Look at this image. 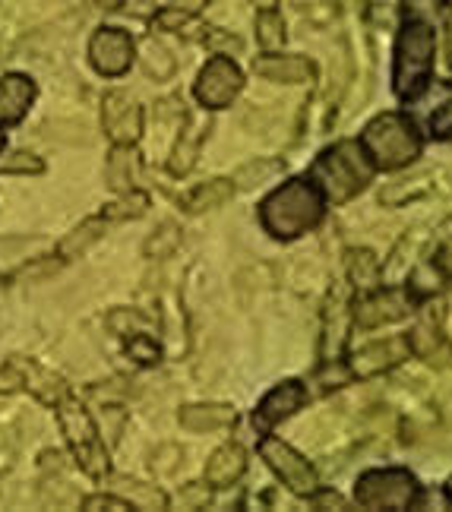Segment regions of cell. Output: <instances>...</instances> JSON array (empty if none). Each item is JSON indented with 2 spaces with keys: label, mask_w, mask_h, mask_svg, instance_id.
<instances>
[{
  "label": "cell",
  "mask_w": 452,
  "mask_h": 512,
  "mask_svg": "<svg viewBox=\"0 0 452 512\" xmlns=\"http://www.w3.org/2000/svg\"><path fill=\"white\" fill-rule=\"evenodd\" d=\"M111 487H114V494L124 497L133 509H149V512L152 509H168V497L152 484H143L136 478H114Z\"/></svg>",
  "instance_id": "21"
},
{
  "label": "cell",
  "mask_w": 452,
  "mask_h": 512,
  "mask_svg": "<svg viewBox=\"0 0 452 512\" xmlns=\"http://www.w3.org/2000/svg\"><path fill=\"white\" fill-rule=\"evenodd\" d=\"M361 146L367 149L370 162L383 171L408 168L421 155V136L415 124L402 114H380L364 127Z\"/></svg>",
  "instance_id": "4"
},
{
  "label": "cell",
  "mask_w": 452,
  "mask_h": 512,
  "mask_svg": "<svg viewBox=\"0 0 452 512\" xmlns=\"http://www.w3.org/2000/svg\"><path fill=\"white\" fill-rule=\"evenodd\" d=\"M427 184H430V174H418L411 184H396V187L383 190L380 200H383L386 206H399V203L411 200V196H424V187H427Z\"/></svg>",
  "instance_id": "34"
},
{
  "label": "cell",
  "mask_w": 452,
  "mask_h": 512,
  "mask_svg": "<svg viewBox=\"0 0 452 512\" xmlns=\"http://www.w3.org/2000/svg\"><path fill=\"white\" fill-rule=\"evenodd\" d=\"M83 509L86 512H102V509H114V512H127L130 509V503L127 500H117V494H98V497H89L86 503H83Z\"/></svg>",
  "instance_id": "37"
},
{
  "label": "cell",
  "mask_w": 452,
  "mask_h": 512,
  "mask_svg": "<svg viewBox=\"0 0 452 512\" xmlns=\"http://www.w3.org/2000/svg\"><path fill=\"white\" fill-rule=\"evenodd\" d=\"M95 4H102L105 10H121L124 0H95Z\"/></svg>",
  "instance_id": "44"
},
{
  "label": "cell",
  "mask_w": 452,
  "mask_h": 512,
  "mask_svg": "<svg viewBox=\"0 0 452 512\" xmlns=\"http://www.w3.org/2000/svg\"><path fill=\"white\" fill-rule=\"evenodd\" d=\"M260 456L266 459V465L275 471V478H279L294 497H313V494H317L320 475L298 449H291L288 443L275 440V437H266L260 443Z\"/></svg>",
  "instance_id": "7"
},
{
  "label": "cell",
  "mask_w": 452,
  "mask_h": 512,
  "mask_svg": "<svg viewBox=\"0 0 452 512\" xmlns=\"http://www.w3.org/2000/svg\"><path fill=\"white\" fill-rule=\"evenodd\" d=\"M4 143H7V133H4V127H0V149H4Z\"/></svg>",
  "instance_id": "47"
},
{
  "label": "cell",
  "mask_w": 452,
  "mask_h": 512,
  "mask_svg": "<svg viewBox=\"0 0 452 512\" xmlns=\"http://www.w3.org/2000/svg\"><path fill=\"white\" fill-rule=\"evenodd\" d=\"M206 130H209V121H187L178 146H174V152H171V162H168V168L174 174H187L193 168L196 155H200V146H203L200 140L206 136Z\"/></svg>",
  "instance_id": "20"
},
{
  "label": "cell",
  "mask_w": 452,
  "mask_h": 512,
  "mask_svg": "<svg viewBox=\"0 0 452 512\" xmlns=\"http://www.w3.org/2000/svg\"><path fill=\"white\" fill-rule=\"evenodd\" d=\"M348 275L358 291H373L380 285V263L370 250H351L348 253Z\"/></svg>",
  "instance_id": "24"
},
{
  "label": "cell",
  "mask_w": 452,
  "mask_h": 512,
  "mask_svg": "<svg viewBox=\"0 0 452 512\" xmlns=\"http://www.w3.org/2000/svg\"><path fill=\"white\" fill-rule=\"evenodd\" d=\"M434 266L446 275V279H452V241H449V244H443V247L437 250Z\"/></svg>",
  "instance_id": "40"
},
{
  "label": "cell",
  "mask_w": 452,
  "mask_h": 512,
  "mask_svg": "<svg viewBox=\"0 0 452 512\" xmlns=\"http://www.w3.org/2000/svg\"><path fill=\"white\" fill-rule=\"evenodd\" d=\"M108 326H111L114 332H124V336H133V332H143V329H146V320H143L136 310H111Z\"/></svg>",
  "instance_id": "35"
},
{
  "label": "cell",
  "mask_w": 452,
  "mask_h": 512,
  "mask_svg": "<svg viewBox=\"0 0 452 512\" xmlns=\"http://www.w3.org/2000/svg\"><path fill=\"white\" fill-rule=\"evenodd\" d=\"M355 497L364 509L373 512H408L418 503L421 487L405 468H380L364 471L355 484Z\"/></svg>",
  "instance_id": "6"
},
{
  "label": "cell",
  "mask_w": 452,
  "mask_h": 512,
  "mask_svg": "<svg viewBox=\"0 0 452 512\" xmlns=\"http://www.w3.org/2000/svg\"><path fill=\"white\" fill-rule=\"evenodd\" d=\"M231 193H234V181H225V177H215V181L193 187V190L184 196V209H187L190 215L209 212V209H215V206L228 203V200H231Z\"/></svg>",
  "instance_id": "22"
},
{
  "label": "cell",
  "mask_w": 452,
  "mask_h": 512,
  "mask_svg": "<svg viewBox=\"0 0 452 512\" xmlns=\"http://www.w3.org/2000/svg\"><path fill=\"white\" fill-rule=\"evenodd\" d=\"M310 181L323 190L326 200L348 203L351 196H358L373 181V162L367 149L355 140L332 143L326 152L317 155V162L310 168Z\"/></svg>",
  "instance_id": "2"
},
{
  "label": "cell",
  "mask_w": 452,
  "mask_h": 512,
  "mask_svg": "<svg viewBox=\"0 0 452 512\" xmlns=\"http://www.w3.org/2000/svg\"><path fill=\"white\" fill-rule=\"evenodd\" d=\"M307 405V389L301 380H285L275 389H269V396L260 402V408L253 411V427L269 430L279 421L291 418L294 411H301Z\"/></svg>",
  "instance_id": "12"
},
{
  "label": "cell",
  "mask_w": 452,
  "mask_h": 512,
  "mask_svg": "<svg viewBox=\"0 0 452 512\" xmlns=\"http://www.w3.org/2000/svg\"><path fill=\"white\" fill-rule=\"evenodd\" d=\"M408 345L415 354H421L427 364H434V367H449L452 364V345L443 336L440 310L437 313H424V317L415 323V329H411Z\"/></svg>",
  "instance_id": "14"
},
{
  "label": "cell",
  "mask_w": 452,
  "mask_h": 512,
  "mask_svg": "<svg viewBox=\"0 0 452 512\" xmlns=\"http://www.w3.org/2000/svg\"><path fill=\"white\" fill-rule=\"evenodd\" d=\"M434 54V26L424 23V19H408L396 38V67H392V89L399 98L415 102L427 89L430 73H434Z\"/></svg>",
  "instance_id": "3"
},
{
  "label": "cell",
  "mask_w": 452,
  "mask_h": 512,
  "mask_svg": "<svg viewBox=\"0 0 452 512\" xmlns=\"http://www.w3.org/2000/svg\"><path fill=\"white\" fill-rule=\"evenodd\" d=\"M411 310L408 298L402 291H364V298L355 304V323L364 326V329H373V326H380V323H396L402 320L405 313Z\"/></svg>",
  "instance_id": "13"
},
{
  "label": "cell",
  "mask_w": 452,
  "mask_h": 512,
  "mask_svg": "<svg viewBox=\"0 0 452 512\" xmlns=\"http://www.w3.org/2000/svg\"><path fill=\"white\" fill-rule=\"evenodd\" d=\"M140 57H143L146 73H149V76H155V80H171V76H174V67H178V64H174L171 51H168L162 42H155V38H149V42H143Z\"/></svg>",
  "instance_id": "26"
},
{
  "label": "cell",
  "mask_w": 452,
  "mask_h": 512,
  "mask_svg": "<svg viewBox=\"0 0 452 512\" xmlns=\"http://www.w3.org/2000/svg\"><path fill=\"white\" fill-rule=\"evenodd\" d=\"M279 168H282V162H279V159H260V162H250V165H244L238 174H234V187L250 190L253 184H263L266 177H272Z\"/></svg>",
  "instance_id": "31"
},
{
  "label": "cell",
  "mask_w": 452,
  "mask_h": 512,
  "mask_svg": "<svg viewBox=\"0 0 452 512\" xmlns=\"http://www.w3.org/2000/svg\"><path fill=\"white\" fill-rule=\"evenodd\" d=\"M449 7H452V0H449Z\"/></svg>",
  "instance_id": "49"
},
{
  "label": "cell",
  "mask_w": 452,
  "mask_h": 512,
  "mask_svg": "<svg viewBox=\"0 0 452 512\" xmlns=\"http://www.w3.org/2000/svg\"><path fill=\"white\" fill-rule=\"evenodd\" d=\"M427 124H430V133H434V140H452V95L430 114Z\"/></svg>",
  "instance_id": "36"
},
{
  "label": "cell",
  "mask_w": 452,
  "mask_h": 512,
  "mask_svg": "<svg viewBox=\"0 0 452 512\" xmlns=\"http://www.w3.org/2000/svg\"><path fill=\"white\" fill-rule=\"evenodd\" d=\"M102 234H105V219H86L80 228H76L73 234H67V238L61 241L57 256H61V260H70V256L89 250V244H95Z\"/></svg>",
  "instance_id": "25"
},
{
  "label": "cell",
  "mask_w": 452,
  "mask_h": 512,
  "mask_svg": "<svg viewBox=\"0 0 452 512\" xmlns=\"http://www.w3.org/2000/svg\"><path fill=\"white\" fill-rule=\"evenodd\" d=\"M326 215V196L310 177H291L279 190H272L260 206L263 228L279 241H294L317 228Z\"/></svg>",
  "instance_id": "1"
},
{
  "label": "cell",
  "mask_w": 452,
  "mask_h": 512,
  "mask_svg": "<svg viewBox=\"0 0 452 512\" xmlns=\"http://www.w3.org/2000/svg\"><path fill=\"white\" fill-rule=\"evenodd\" d=\"M323 500H317L320 509H348V503L339 500V494H320Z\"/></svg>",
  "instance_id": "42"
},
{
  "label": "cell",
  "mask_w": 452,
  "mask_h": 512,
  "mask_svg": "<svg viewBox=\"0 0 452 512\" xmlns=\"http://www.w3.org/2000/svg\"><path fill=\"white\" fill-rule=\"evenodd\" d=\"M127 354L136 361V364H155L162 358V348L155 339L143 336V332H133V336H127Z\"/></svg>",
  "instance_id": "32"
},
{
  "label": "cell",
  "mask_w": 452,
  "mask_h": 512,
  "mask_svg": "<svg viewBox=\"0 0 452 512\" xmlns=\"http://www.w3.org/2000/svg\"><path fill=\"white\" fill-rule=\"evenodd\" d=\"M449 61H452V26H449Z\"/></svg>",
  "instance_id": "48"
},
{
  "label": "cell",
  "mask_w": 452,
  "mask_h": 512,
  "mask_svg": "<svg viewBox=\"0 0 452 512\" xmlns=\"http://www.w3.org/2000/svg\"><path fill=\"white\" fill-rule=\"evenodd\" d=\"M149 209V196L140 193V190H127L121 193V200L105 206L102 219H111V222H124V219H140V215H146Z\"/></svg>",
  "instance_id": "27"
},
{
  "label": "cell",
  "mask_w": 452,
  "mask_h": 512,
  "mask_svg": "<svg viewBox=\"0 0 452 512\" xmlns=\"http://www.w3.org/2000/svg\"><path fill=\"white\" fill-rule=\"evenodd\" d=\"M241 86H244V73L238 70V64L231 57H212L200 70V76H196V98H200L203 108L219 111L238 98Z\"/></svg>",
  "instance_id": "8"
},
{
  "label": "cell",
  "mask_w": 452,
  "mask_h": 512,
  "mask_svg": "<svg viewBox=\"0 0 452 512\" xmlns=\"http://www.w3.org/2000/svg\"><path fill=\"white\" fill-rule=\"evenodd\" d=\"M257 42L266 51H279L285 45V19L279 16V10H263L257 16Z\"/></svg>",
  "instance_id": "28"
},
{
  "label": "cell",
  "mask_w": 452,
  "mask_h": 512,
  "mask_svg": "<svg viewBox=\"0 0 452 512\" xmlns=\"http://www.w3.org/2000/svg\"><path fill=\"white\" fill-rule=\"evenodd\" d=\"M0 171L4 174H42L45 162L32 152H13L7 159H0Z\"/></svg>",
  "instance_id": "33"
},
{
  "label": "cell",
  "mask_w": 452,
  "mask_h": 512,
  "mask_svg": "<svg viewBox=\"0 0 452 512\" xmlns=\"http://www.w3.org/2000/svg\"><path fill=\"white\" fill-rule=\"evenodd\" d=\"M408 354H411L408 336L405 339L392 336V339L370 342V345L358 348L348 358V370H351V377H377V373L392 370V367H399L402 361H408Z\"/></svg>",
  "instance_id": "11"
},
{
  "label": "cell",
  "mask_w": 452,
  "mask_h": 512,
  "mask_svg": "<svg viewBox=\"0 0 452 512\" xmlns=\"http://www.w3.org/2000/svg\"><path fill=\"white\" fill-rule=\"evenodd\" d=\"M57 408V418H61V430L67 443L76 452V462L86 471L89 478H108L111 462H108V452L105 443L98 437V427L92 421V415L86 411V405L80 399H73L70 392L54 405Z\"/></svg>",
  "instance_id": "5"
},
{
  "label": "cell",
  "mask_w": 452,
  "mask_h": 512,
  "mask_svg": "<svg viewBox=\"0 0 452 512\" xmlns=\"http://www.w3.org/2000/svg\"><path fill=\"white\" fill-rule=\"evenodd\" d=\"M181 506H190V509H200V506H206L209 503V487L206 484H187L184 490H181Z\"/></svg>",
  "instance_id": "38"
},
{
  "label": "cell",
  "mask_w": 452,
  "mask_h": 512,
  "mask_svg": "<svg viewBox=\"0 0 452 512\" xmlns=\"http://www.w3.org/2000/svg\"><path fill=\"white\" fill-rule=\"evenodd\" d=\"M121 10H127L130 16H140V19H146V16H152V13H155L152 0H124Z\"/></svg>",
  "instance_id": "39"
},
{
  "label": "cell",
  "mask_w": 452,
  "mask_h": 512,
  "mask_svg": "<svg viewBox=\"0 0 452 512\" xmlns=\"http://www.w3.org/2000/svg\"><path fill=\"white\" fill-rule=\"evenodd\" d=\"M13 465V452L0 446V475H7V468Z\"/></svg>",
  "instance_id": "43"
},
{
  "label": "cell",
  "mask_w": 452,
  "mask_h": 512,
  "mask_svg": "<svg viewBox=\"0 0 452 512\" xmlns=\"http://www.w3.org/2000/svg\"><path fill=\"white\" fill-rule=\"evenodd\" d=\"M209 4V0H174V10H181V13H187V16H193V13H200L203 7Z\"/></svg>",
  "instance_id": "41"
},
{
  "label": "cell",
  "mask_w": 452,
  "mask_h": 512,
  "mask_svg": "<svg viewBox=\"0 0 452 512\" xmlns=\"http://www.w3.org/2000/svg\"><path fill=\"white\" fill-rule=\"evenodd\" d=\"M178 418L193 433H212V430H222V427L234 424L238 411L231 405H184Z\"/></svg>",
  "instance_id": "19"
},
{
  "label": "cell",
  "mask_w": 452,
  "mask_h": 512,
  "mask_svg": "<svg viewBox=\"0 0 452 512\" xmlns=\"http://www.w3.org/2000/svg\"><path fill=\"white\" fill-rule=\"evenodd\" d=\"M247 468V452L238 443H225L209 456L206 462V484L209 487H231L244 475Z\"/></svg>",
  "instance_id": "18"
},
{
  "label": "cell",
  "mask_w": 452,
  "mask_h": 512,
  "mask_svg": "<svg viewBox=\"0 0 452 512\" xmlns=\"http://www.w3.org/2000/svg\"><path fill=\"white\" fill-rule=\"evenodd\" d=\"M253 73L266 76L272 83H310L313 64L298 54H263L253 61Z\"/></svg>",
  "instance_id": "16"
},
{
  "label": "cell",
  "mask_w": 452,
  "mask_h": 512,
  "mask_svg": "<svg viewBox=\"0 0 452 512\" xmlns=\"http://www.w3.org/2000/svg\"><path fill=\"white\" fill-rule=\"evenodd\" d=\"M449 279L437 269V266H418L415 272H411L408 279V291L418 294V298H434V294L446 285Z\"/></svg>",
  "instance_id": "29"
},
{
  "label": "cell",
  "mask_w": 452,
  "mask_h": 512,
  "mask_svg": "<svg viewBox=\"0 0 452 512\" xmlns=\"http://www.w3.org/2000/svg\"><path fill=\"white\" fill-rule=\"evenodd\" d=\"M257 7L260 10H275V7H279V0H257Z\"/></svg>",
  "instance_id": "45"
},
{
  "label": "cell",
  "mask_w": 452,
  "mask_h": 512,
  "mask_svg": "<svg viewBox=\"0 0 452 512\" xmlns=\"http://www.w3.org/2000/svg\"><path fill=\"white\" fill-rule=\"evenodd\" d=\"M133 174H136V152L133 146H114L111 155H108V168H105V177H108V187L121 196L133 187Z\"/></svg>",
  "instance_id": "23"
},
{
  "label": "cell",
  "mask_w": 452,
  "mask_h": 512,
  "mask_svg": "<svg viewBox=\"0 0 452 512\" xmlns=\"http://www.w3.org/2000/svg\"><path fill=\"white\" fill-rule=\"evenodd\" d=\"M10 370L19 377V386H29L32 389V396L35 399H42L45 405H57L64 396H67V386L61 383V377H54V373L42 370L38 364L32 361H23V358H16L10 364Z\"/></svg>",
  "instance_id": "17"
},
{
  "label": "cell",
  "mask_w": 452,
  "mask_h": 512,
  "mask_svg": "<svg viewBox=\"0 0 452 512\" xmlns=\"http://www.w3.org/2000/svg\"><path fill=\"white\" fill-rule=\"evenodd\" d=\"M35 102V83L26 73L0 76V127L19 124Z\"/></svg>",
  "instance_id": "15"
},
{
  "label": "cell",
  "mask_w": 452,
  "mask_h": 512,
  "mask_svg": "<svg viewBox=\"0 0 452 512\" xmlns=\"http://www.w3.org/2000/svg\"><path fill=\"white\" fill-rule=\"evenodd\" d=\"M133 57H136V45L124 29L105 26L92 35L89 61L102 76H124L133 64Z\"/></svg>",
  "instance_id": "10"
},
{
  "label": "cell",
  "mask_w": 452,
  "mask_h": 512,
  "mask_svg": "<svg viewBox=\"0 0 452 512\" xmlns=\"http://www.w3.org/2000/svg\"><path fill=\"white\" fill-rule=\"evenodd\" d=\"M446 497H449V503H452V478L446 481Z\"/></svg>",
  "instance_id": "46"
},
{
  "label": "cell",
  "mask_w": 452,
  "mask_h": 512,
  "mask_svg": "<svg viewBox=\"0 0 452 512\" xmlns=\"http://www.w3.org/2000/svg\"><path fill=\"white\" fill-rule=\"evenodd\" d=\"M181 244V228L174 222H165L155 228V234L146 241V256H155V260H165V256H171L174 250H178Z\"/></svg>",
  "instance_id": "30"
},
{
  "label": "cell",
  "mask_w": 452,
  "mask_h": 512,
  "mask_svg": "<svg viewBox=\"0 0 452 512\" xmlns=\"http://www.w3.org/2000/svg\"><path fill=\"white\" fill-rule=\"evenodd\" d=\"M102 127L114 146H133L143 136V108L127 92L114 89L102 102Z\"/></svg>",
  "instance_id": "9"
}]
</instances>
